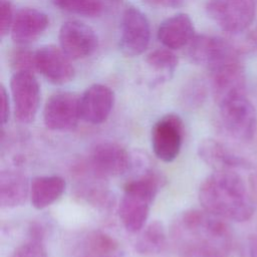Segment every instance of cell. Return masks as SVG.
Here are the masks:
<instances>
[{
  "label": "cell",
  "mask_w": 257,
  "mask_h": 257,
  "mask_svg": "<svg viewBox=\"0 0 257 257\" xmlns=\"http://www.w3.org/2000/svg\"><path fill=\"white\" fill-rule=\"evenodd\" d=\"M80 118L79 95L74 92H56L45 102L43 121L45 126L51 131L72 130Z\"/></svg>",
  "instance_id": "obj_9"
},
{
  "label": "cell",
  "mask_w": 257,
  "mask_h": 257,
  "mask_svg": "<svg viewBox=\"0 0 257 257\" xmlns=\"http://www.w3.org/2000/svg\"><path fill=\"white\" fill-rule=\"evenodd\" d=\"M184 139V123L175 113L162 116L154 124L151 134L152 148L155 156L165 162L176 160L181 152Z\"/></svg>",
  "instance_id": "obj_7"
},
{
  "label": "cell",
  "mask_w": 257,
  "mask_h": 257,
  "mask_svg": "<svg viewBox=\"0 0 257 257\" xmlns=\"http://www.w3.org/2000/svg\"><path fill=\"white\" fill-rule=\"evenodd\" d=\"M249 257H257V232L253 235L249 244Z\"/></svg>",
  "instance_id": "obj_30"
},
{
  "label": "cell",
  "mask_w": 257,
  "mask_h": 257,
  "mask_svg": "<svg viewBox=\"0 0 257 257\" xmlns=\"http://www.w3.org/2000/svg\"><path fill=\"white\" fill-rule=\"evenodd\" d=\"M0 14H1V27L0 35L4 38L11 30L14 20L13 6L10 0H0Z\"/></svg>",
  "instance_id": "obj_25"
},
{
  "label": "cell",
  "mask_w": 257,
  "mask_h": 257,
  "mask_svg": "<svg viewBox=\"0 0 257 257\" xmlns=\"http://www.w3.org/2000/svg\"><path fill=\"white\" fill-rule=\"evenodd\" d=\"M151 40L150 22L144 12L127 6L121 16L119 47L126 56H138L146 51Z\"/></svg>",
  "instance_id": "obj_8"
},
{
  "label": "cell",
  "mask_w": 257,
  "mask_h": 257,
  "mask_svg": "<svg viewBox=\"0 0 257 257\" xmlns=\"http://www.w3.org/2000/svg\"><path fill=\"white\" fill-rule=\"evenodd\" d=\"M162 182L161 176L151 169L125 183L118 206V215L127 232L137 233L145 227Z\"/></svg>",
  "instance_id": "obj_3"
},
{
  "label": "cell",
  "mask_w": 257,
  "mask_h": 257,
  "mask_svg": "<svg viewBox=\"0 0 257 257\" xmlns=\"http://www.w3.org/2000/svg\"><path fill=\"white\" fill-rule=\"evenodd\" d=\"M146 62L156 72L157 80L160 82L173 76L178 66V57L172 49L164 46L151 51L146 57Z\"/></svg>",
  "instance_id": "obj_21"
},
{
  "label": "cell",
  "mask_w": 257,
  "mask_h": 257,
  "mask_svg": "<svg viewBox=\"0 0 257 257\" xmlns=\"http://www.w3.org/2000/svg\"><path fill=\"white\" fill-rule=\"evenodd\" d=\"M65 188L66 182L60 176L36 177L30 183V202L37 210L45 209L62 196Z\"/></svg>",
  "instance_id": "obj_18"
},
{
  "label": "cell",
  "mask_w": 257,
  "mask_h": 257,
  "mask_svg": "<svg viewBox=\"0 0 257 257\" xmlns=\"http://www.w3.org/2000/svg\"><path fill=\"white\" fill-rule=\"evenodd\" d=\"M253 181H254V187H255V190H256V193H257V174L254 176Z\"/></svg>",
  "instance_id": "obj_31"
},
{
  "label": "cell",
  "mask_w": 257,
  "mask_h": 257,
  "mask_svg": "<svg viewBox=\"0 0 257 257\" xmlns=\"http://www.w3.org/2000/svg\"><path fill=\"white\" fill-rule=\"evenodd\" d=\"M48 16L35 8H22L14 16L10 30L14 42L25 45L35 41L48 27Z\"/></svg>",
  "instance_id": "obj_15"
},
{
  "label": "cell",
  "mask_w": 257,
  "mask_h": 257,
  "mask_svg": "<svg viewBox=\"0 0 257 257\" xmlns=\"http://www.w3.org/2000/svg\"><path fill=\"white\" fill-rule=\"evenodd\" d=\"M141 231L136 242L138 252L146 255H155L164 251L167 245V234L161 222L153 221Z\"/></svg>",
  "instance_id": "obj_19"
},
{
  "label": "cell",
  "mask_w": 257,
  "mask_h": 257,
  "mask_svg": "<svg viewBox=\"0 0 257 257\" xmlns=\"http://www.w3.org/2000/svg\"><path fill=\"white\" fill-rule=\"evenodd\" d=\"M171 237L180 257H229L233 244L227 222L204 209L182 213L172 225Z\"/></svg>",
  "instance_id": "obj_1"
},
{
  "label": "cell",
  "mask_w": 257,
  "mask_h": 257,
  "mask_svg": "<svg viewBox=\"0 0 257 257\" xmlns=\"http://www.w3.org/2000/svg\"><path fill=\"white\" fill-rule=\"evenodd\" d=\"M151 6L158 8H177L182 6L187 0H144Z\"/></svg>",
  "instance_id": "obj_29"
},
{
  "label": "cell",
  "mask_w": 257,
  "mask_h": 257,
  "mask_svg": "<svg viewBox=\"0 0 257 257\" xmlns=\"http://www.w3.org/2000/svg\"><path fill=\"white\" fill-rule=\"evenodd\" d=\"M206 96V87L202 82L195 81L189 85L185 92V99L190 105L200 104Z\"/></svg>",
  "instance_id": "obj_26"
},
{
  "label": "cell",
  "mask_w": 257,
  "mask_h": 257,
  "mask_svg": "<svg viewBox=\"0 0 257 257\" xmlns=\"http://www.w3.org/2000/svg\"><path fill=\"white\" fill-rule=\"evenodd\" d=\"M52 3L60 10L86 17L98 16L103 8L100 0H52Z\"/></svg>",
  "instance_id": "obj_22"
},
{
  "label": "cell",
  "mask_w": 257,
  "mask_h": 257,
  "mask_svg": "<svg viewBox=\"0 0 257 257\" xmlns=\"http://www.w3.org/2000/svg\"><path fill=\"white\" fill-rule=\"evenodd\" d=\"M206 8L210 18L231 34L247 30L256 14L254 0H208Z\"/></svg>",
  "instance_id": "obj_5"
},
{
  "label": "cell",
  "mask_w": 257,
  "mask_h": 257,
  "mask_svg": "<svg viewBox=\"0 0 257 257\" xmlns=\"http://www.w3.org/2000/svg\"><path fill=\"white\" fill-rule=\"evenodd\" d=\"M0 98H1V124L5 125L10 117V102L9 95L4 87L1 85L0 87Z\"/></svg>",
  "instance_id": "obj_28"
},
{
  "label": "cell",
  "mask_w": 257,
  "mask_h": 257,
  "mask_svg": "<svg viewBox=\"0 0 257 257\" xmlns=\"http://www.w3.org/2000/svg\"><path fill=\"white\" fill-rule=\"evenodd\" d=\"M60 48L70 59H82L91 55L97 48L95 31L78 20L65 21L58 33Z\"/></svg>",
  "instance_id": "obj_11"
},
{
  "label": "cell",
  "mask_w": 257,
  "mask_h": 257,
  "mask_svg": "<svg viewBox=\"0 0 257 257\" xmlns=\"http://www.w3.org/2000/svg\"><path fill=\"white\" fill-rule=\"evenodd\" d=\"M116 242L107 234L94 231L88 234L80 244L79 257H115Z\"/></svg>",
  "instance_id": "obj_20"
},
{
  "label": "cell",
  "mask_w": 257,
  "mask_h": 257,
  "mask_svg": "<svg viewBox=\"0 0 257 257\" xmlns=\"http://www.w3.org/2000/svg\"><path fill=\"white\" fill-rule=\"evenodd\" d=\"M200 159L214 171H235L253 169L252 162L238 154L228 145L213 138L204 139L198 146Z\"/></svg>",
  "instance_id": "obj_12"
},
{
  "label": "cell",
  "mask_w": 257,
  "mask_h": 257,
  "mask_svg": "<svg viewBox=\"0 0 257 257\" xmlns=\"http://www.w3.org/2000/svg\"><path fill=\"white\" fill-rule=\"evenodd\" d=\"M113 104V90L105 84L94 83L79 95L80 117L91 124L102 123L109 116Z\"/></svg>",
  "instance_id": "obj_14"
},
{
  "label": "cell",
  "mask_w": 257,
  "mask_h": 257,
  "mask_svg": "<svg viewBox=\"0 0 257 257\" xmlns=\"http://www.w3.org/2000/svg\"><path fill=\"white\" fill-rule=\"evenodd\" d=\"M34 67L53 84H65L74 76L70 58L54 45H44L34 51Z\"/></svg>",
  "instance_id": "obj_13"
},
{
  "label": "cell",
  "mask_w": 257,
  "mask_h": 257,
  "mask_svg": "<svg viewBox=\"0 0 257 257\" xmlns=\"http://www.w3.org/2000/svg\"><path fill=\"white\" fill-rule=\"evenodd\" d=\"M11 63L15 71L29 70L34 71V52L29 50H17L12 55Z\"/></svg>",
  "instance_id": "obj_24"
},
{
  "label": "cell",
  "mask_w": 257,
  "mask_h": 257,
  "mask_svg": "<svg viewBox=\"0 0 257 257\" xmlns=\"http://www.w3.org/2000/svg\"><path fill=\"white\" fill-rule=\"evenodd\" d=\"M33 228L29 238L20 244L9 257H47L41 231Z\"/></svg>",
  "instance_id": "obj_23"
},
{
  "label": "cell",
  "mask_w": 257,
  "mask_h": 257,
  "mask_svg": "<svg viewBox=\"0 0 257 257\" xmlns=\"http://www.w3.org/2000/svg\"><path fill=\"white\" fill-rule=\"evenodd\" d=\"M30 184L27 178L13 169L3 170L0 174V205L12 209L25 203L29 196Z\"/></svg>",
  "instance_id": "obj_17"
},
{
  "label": "cell",
  "mask_w": 257,
  "mask_h": 257,
  "mask_svg": "<svg viewBox=\"0 0 257 257\" xmlns=\"http://www.w3.org/2000/svg\"><path fill=\"white\" fill-rule=\"evenodd\" d=\"M10 91L15 119L20 123L32 122L40 103V86L34 73L15 71L10 79Z\"/></svg>",
  "instance_id": "obj_6"
},
{
  "label": "cell",
  "mask_w": 257,
  "mask_h": 257,
  "mask_svg": "<svg viewBox=\"0 0 257 257\" xmlns=\"http://www.w3.org/2000/svg\"><path fill=\"white\" fill-rule=\"evenodd\" d=\"M198 196L205 211L225 221L246 222L255 212L252 194L235 171H214L202 182Z\"/></svg>",
  "instance_id": "obj_2"
},
{
  "label": "cell",
  "mask_w": 257,
  "mask_h": 257,
  "mask_svg": "<svg viewBox=\"0 0 257 257\" xmlns=\"http://www.w3.org/2000/svg\"><path fill=\"white\" fill-rule=\"evenodd\" d=\"M89 165L97 177H118L130 172L132 154L117 143L101 142L90 151Z\"/></svg>",
  "instance_id": "obj_10"
},
{
  "label": "cell",
  "mask_w": 257,
  "mask_h": 257,
  "mask_svg": "<svg viewBox=\"0 0 257 257\" xmlns=\"http://www.w3.org/2000/svg\"><path fill=\"white\" fill-rule=\"evenodd\" d=\"M158 39L172 50L188 46L195 37V27L191 17L186 13H177L166 18L158 28Z\"/></svg>",
  "instance_id": "obj_16"
},
{
  "label": "cell",
  "mask_w": 257,
  "mask_h": 257,
  "mask_svg": "<svg viewBox=\"0 0 257 257\" xmlns=\"http://www.w3.org/2000/svg\"><path fill=\"white\" fill-rule=\"evenodd\" d=\"M223 128L232 139L248 143L257 134V110L246 92L234 94L217 103Z\"/></svg>",
  "instance_id": "obj_4"
},
{
  "label": "cell",
  "mask_w": 257,
  "mask_h": 257,
  "mask_svg": "<svg viewBox=\"0 0 257 257\" xmlns=\"http://www.w3.org/2000/svg\"><path fill=\"white\" fill-rule=\"evenodd\" d=\"M242 50L257 54V24H255L245 35Z\"/></svg>",
  "instance_id": "obj_27"
}]
</instances>
